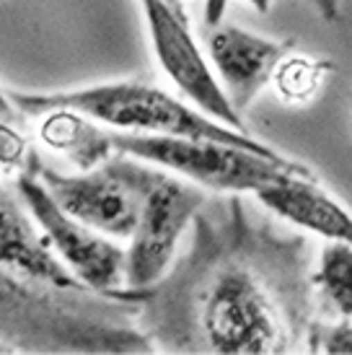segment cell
Segmentation results:
<instances>
[{
  "label": "cell",
  "instance_id": "1",
  "mask_svg": "<svg viewBox=\"0 0 352 355\" xmlns=\"http://www.w3.org/2000/svg\"><path fill=\"white\" fill-rule=\"evenodd\" d=\"M207 205V202H205ZM267 210V207H264ZM223 220L202 210L197 252L186 267V322L166 343L174 350L220 355L308 353L319 314L311 239L252 210L231 192Z\"/></svg>",
  "mask_w": 352,
  "mask_h": 355
},
{
  "label": "cell",
  "instance_id": "2",
  "mask_svg": "<svg viewBox=\"0 0 352 355\" xmlns=\"http://www.w3.org/2000/svg\"><path fill=\"white\" fill-rule=\"evenodd\" d=\"M10 101L16 104L19 112L34 114V117H39L47 109L70 107L119 132L210 138L256 150L274 161L288 158L272 146L256 140L254 135L207 117L195 104L176 99L168 91L146 83V80H114V83H96L86 89L55 91V94H10Z\"/></svg>",
  "mask_w": 352,
  "mask_h": 355
},
{
  "label": "cell",
  "instance_id": "3",
  "mask_svg": "<svg viewBox=\"0 0 352 355\" xmlns=\"http://www.w3.org/2000/svg\"><path fill=\"white\" fill-rule=\"evenodd\" d=\"M114 148L125 156L140 158L166 168L171 174L195 182L215 192L254 195L262 187L290 177L319 179L311 166L295 158L274 161L256 150L220 143L210 138H182V135H143V132H114Z\"/></svg>",
  "mask_w": 352,
  "mask_h": 355
},
{
  "label": "cell",
  "instance_id": "4",
  "mask_svg": "<svg viewBox=\"0 0 352 355\" xmlns=\"http://www.w3.org/2000/svg\"><path fill=\"white\" fill-rule=\"evenodd\" d=\"M26 166L44 182L65 213L112 239L132 236L153 164L148 166V161L117 150L107 164L83 174H60L42 164L37 153H31Z\"/></svg>",
  "mask_w": 352,
  "mask_h": 355
},
{
  "label": "cell",
  "instance_id": "5",
  "mask_svg": "<svg viewBox=\"0 0 352 355\" xmlns=\"http://www.w3.org/2000/svg\"><path fill=\"white\" fill-rule=\"evenodd\" d=\"M16 192L24 200V205L29 207L47 244L58 252L60 262L83 286L107 296H114L117 291L127 288V249L109 241L107 234L65 213L29 166L19 171Z\"/></svg>",
  "mask_w": 352,
  "mask_h": 355
},
{
  "label": "cell",
  "instance_id": "6",
  "mask_svg": "<svg viewBox=\"0 0 352 355\" xmlns=\"http://www.w3.org/2000/svg\"><path fill=\"white\" fill-rule=\"evenodd\" d=\"M205 189L195 182H182L171 171L153 164V174L143 192L137 226L127 249V288L146 291L164 280L174 262L176 247L186 226L205 207Z\"/></svg>",
  "mask_w": 352,
  "mask_h": 355
},
{
  "label": "cell",
  "instance_id": "7",
  "mask_svg": "<svg viewBox=\"0 0 352 355\" xmlns=\"http://www.w3.org/2000/svg\"><path fill=\"white\" fill-rule=\"evenodd\" d=\"M140 3L146 10L148 34L153 42L158 65L179 89V94L207 117L241 132H249L241 119V112L228 99L220 78H215L205 55L197 47L184 8L168 0H140Z\"/></svg>",
  "mask_w": 352,
  "mask_h": 355
},
{
  "label": "cell",
  "instance_id": "8",
  "mask_svg": "<svg viewBox=\"0 0 352 355\" xmlns=\"http://www.w3.org/2000/svg\"><path fill=\"white\" fill-rule=\"evenodd\" d=\"M293 50L295 44L290 40H267L241 26L218 24L207 37V52L218 78L238 112H244L262 94L264 86L272 83L274 68Z\"/></svg>",
  "mask_w": 352,
  "mask_h": 355
},
{
  "label": "cell",
  "instance_id": "9",
  "mask_svg": "<svg viewBox=\"0 0 352 355\" xmlns=\"http://www.w3.org/2000/svg\"><path fill=\"white\" fill-rule=\"evenodd\" d=\"M254 198L262 207L272 210V216L283 218L285 223L306 234L352 244V213L329 192H324L319 179L290 174L254 192Z\"/></svg>",
  "mask_w": 352,
  "mask_h": 355
},
{
  "label": "cell",
  "instance_id": "10",
  "mask_svg": "<svg viewBox=\"0 0 352 355\" xmlns=\"http://www.w3.org/2000/svg\"><path fill=\"white\" fill-rule=\"evenodd\" d=\"M0 267L29 275L34 283L60 291H78L83 286L55 254L44 236H37L26 216L8 198L0 200Z\"/></svg>",
  "mask_w": 352,
  "mask_h": 355
},
{
  "label": "cell",
  "instance_id": "11",
  "mask_svg": "<svg viewBox=\"0 0 352 355\" xmlns=\"http://www.w3.org/2000/svg\"><path fill=\"white\" fill-rule=\"evenodd\" d=\"M39 140L49 150L68 158L80 171L98 168L117 153L114 132L98 128V119L70 107H55L42 112Z\"/></svg>",
  "mask_w": 352,
  "mask_h": 355
},
{
  "label": "cell",
  "instance_id": "12",
  "mask_svg": "<svg viewBox=\"0 0 352 355\" xmlns=\"http://www.w3.org/2000/svg\"><path fill=\"white\" fill-rule=\"evenodd\" d=\"M319 314L332 322H352V244L326 241L313 267Z\"/></svg>",
  "mask_w": 352,
  "mask_h": 355
},
{
  "label": "cell",
  "instance_id": "13",
  "mask_svg": "<svg viewBox=\"0 0 352 355\" xmlns=\"http://www.w3.org/2000/svg\"><path fill=\"white\" fill-rule=\"evenodd\" d=\"M334 70L329 60H313L308 55H298V52H288L280 65L274 68L272 86L277 99L283 104L298 107V104H308L319 96L326 76Z\"/></svg>",
  "mask_w": 352,
  "mask_h": 355
},
{
  "label": "cell",
  "instance_id": "14",
  "mask_svg": "<svg viewBox=\"0 0 352 355\" xmlns=\"http://www.w3.org/2000/svg\"><path fill=\"white\" fill-rule=\"evenodd\" d=\"M308 353L352 355V322L316 319L308 340Z\"/></svg>",
  "mask_w": 352,
  "mask_h": 355
},
{
  "label": "cell",
  "instance_id": "15",
  "mask_svg": "<svg viewBox=\"0 0 352 355\" xmlns=\"http://www.w3.org/2000/svg\"><path fill=\"white\" fill-rule=\"evenodd\" d=\"M29 143L21 135L19 130L8 125V119L0 117V166L24 171L29 164Z\"/></svg>",
  "mask_w": 352,
  "mask_h": 355
},
{
  "label": "cell",
  "instance_id": "16",
  "mask_svg": "<svg viewBox=\"0 0 352 355\" xmlns=\"http://www.w3.org/2000/svg\"><path fill=\"white\" fill-rule=\"evenodd\" d=\"M311 3V8L322 16L324 21H329V24H340L344 19V13L350 8L352 0H308Z\"/></svg>",
  "mask_w": 352,
  "mask_h": 355
},
{
  "label": "cell",
  "instance_id": "17",
  "mask_svg": "<svg viewBox=\"0 0 352 355\" xmlns=\"http://www.w3.org/2000/svg\"><path fill=\"white\" fill-rule=\"evenodd\" d=\"M223 8H225V0H207V13H205V21L207 26L213 29L220 24V16H223Z\"/></svg>",
  "mask_w": 352,
  "mask_h": 355
},
{
  "label": "cell",
  "instance_id": "18",
  "mask_svg": "<svg viewBox=\"0 0 352 355\" xmlns=\"http://www.w3.org/2000/svg\"><path fill=\"white\" fill-rule=\"evenodd\" d=\"M13 109H16V104H13V101H10L8 96L0 91V117L10 119V117H13Z\"/></svg>",
  "mask_w": 352,
  "mask_h": 355
},
{
  "label": "cell",
  "instance_id": "19",
  "mask_svg": "<svg viewBox=\"0 0 352 355\" xmlns=\"http://www.w3.org/2000/svg\"><path fill=\"white\" fill-rule=\"evenodd\" d=\"M246 3H249V6H254V8L259 10V13H267L274 0H246Z\"/></svg>",
  "mask_w": 352,
  "mask_h": 355
},
{
  "label": "cell",
  "instance_id": "20",
  "mask_svg": "<svg viewBox=\"0 0 352 355\" xmlns=\"http://www.w3.org/2000/svg\"><path fill=\"white\" fill-rule=\"evenodd\" d=\"M13 353H21V347L8 345V343H0V355H13Z\"/></svg>",
  "mask_w": 352,
  "mask_h": 355
},
{
  "label": "cell",
  "instance_id": "21",
  "mask_svg": "<svg viewBox=\"0 0 352 355\" xmlns=\"http://www.w3.org/2000/svg\"><path fill=\"white\" fill-rule=\"evenodd\" d=\"M3 198H8V195H6V189H3V184H0V200Z\"/></svg>",
  "mask_w": 352,
  "mask_h": 355
},
{
  "label": "cell",
  "instance_id": "22",
  "mask_svg": "<svg viewBox=\"0 0 352 355\" xmlns=\"http://www.w3.org/2000/svg\"><path fill=\"white\" fill-rule=\"evenodd\" d=\"M168 3H174V6H179V8H184V6H182V0H168Z\"/></svg>",
  "mask_w": 352,
  "mask_h": 355
}]
</instances>
